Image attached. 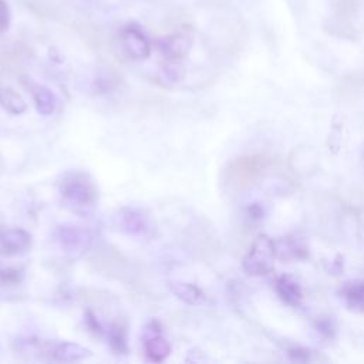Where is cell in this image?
<instances>
[{
    "label": "cell",
    "mask_w": 364,
    "mask_h": 364,
    "mask_svg": "<svg viewBox=\"0 0 364 364\" xmlns=\"http://www.w3.org/2000/svg\"><path fill=\"white\" fill-rule=\"evenodd\" d=\"M269 159L262 155H246L234 159L224 171V188L231 195H239L254 187L265 175Z\"/></svg>",
    "instance_id": "6da1fadb"
},
{
    "label": "cell",
    "mask_w": 364,
    "mask_h": 364,
    "mask_svg": "<svg viewBox=\"0 0 364 364\" xmlns=\"http://www.w3.org/2000/svg\"><path fill=\"white\" fill-rule=\"evenodd\" d=\"M60 193L63 201L76 210L91 208L98 198V191L94 182L87 175L80 172L69 174L64 176Z\"/></svg>",
    "instance_id": "7a4b0ae2"
},
{
    "label": "cell",
    "mask_w": 364,
    "mask_h": 364,
    "mask_svg": "<svg viewBox=\"0 0 364 364\" xmlns=\"http://www.w3.org/2000/svg\"><path fill=\"white\" fill-rule=\"evenodd\" d=\"M276 256L275 242L266 237L261 235L255 239L251 249L244 258V271L251 276H262L272 271Z\"/></svg>",
    "instance_id": "3957f363"
},
{
    "label": "cell",
    "mask_w": 364,
    "mask_h": 364,
    "mask_svg": "<svg viewBox=\"0 0 364 364\" xmlns=\"http://www.w3.org/2000/svg\"><path fill=\"white\" fill-rule=\"evenodd\" d=\"M60 246L70 254H81L89 249L91 244V235L87 229L76 225H63L56 232Z\"/></svg>",
    "instance_id": "277c9868"
},
{
    "label": "cell",
    "mask_w": 364,
    "mask_h": 364,
    "mask_svg": "<svg viewBox=\"0 0 364 364\" xmlns=\"http://www.w3.org/2000/svg\"><path fill=\"white\" fill-rule=\"evenodd\" d=\"M121 40L125 52L135 60H145L151 55V46L145 35L134 26H128L121 33Z\"/></svg>",
    "instance_id": "5b68a950"
},
{
    "label": "cell",
    "mask_w": 364,
    "mask_h": 364,
    "mask_svg": "<svg viewBox=\"0 0 364 364\" xmlns=\"http://www.w3.org/2000/svg\"><path fill=\"white\" fill-rule=\"evenodd\" d=\"M161 53L169 59V60H181L186 56H188L191 46H193V38L188 33H175L171 36L164 38L159 43Z\"/></svg>",
    "instance_id": "8992f818"
},
{
    "label": "cell",
    "mask_w": 364,
    "mask_h": 364,
    "mask_svg": "<svg viewBox=\"0 0 364 364\" xmlns=\"http://www.w3.org/2000/svg\"><path fill=\"white\" fill-rule=\"evenodd\" d=\"M0 246L6 255L23 254L32 246V235L21 228L6 229L0 234Z\"/></svg>",
    "instance_id": "52a82bcc"
},
{
    "label": "cell",
    "mask_w": 364,
    "mask_h": 364,
    "mask_svg": "<svg viewBox=\"0 0 364 364\" xmlns=\"http://www.w3.org/2000/svg\"><path fill=\"white\" fill-rule=\"evenodd\" d=\"M276 292L279 297L292 307H299L303 300V292L297 280L290 275H283L276 280Z\"/></svg>",
    "instance_id": "ba28073f"
},
{
    "label": "cell",
    "mask_w": 364,
    "mask_h": 364,
    "mask_svg": "<svg viewBox=\"0 0 364 364\" xmlns=\"http://www.w3.org/2000/svg\"><path fill=\"white\" fill-rule=\"evenodd\" d=\"M13 350L16 354L33 358V357H43L45 354H50L53 351V347H49V343L46 340H40L36 337H19L13 341Z\"/></svg>",
    "instance_id": "9c48e42d"
},
{
    "label": "cell",
    "mask_w": 364,
    "mask_h": 364,
    "mask_svg": "<svg viewBox=\"0 0 364 364\" xmlns=\"http://www.w3.org/2000/svg\"><path fill=\"white\" fill-rule=\"evenodd\" d=\"M91 356V350L77 344V343H60L53 347L52 358L62 363L80 361Z\"/></svg>",
    "instance_id": "30bf717a"
},
{
    "label": "cell",
    "mask_w": 364,
    "mask_h": 364,
    "mask_svg": "<svg viewBox=\"0 0 364 364\" xmlns=\"http://www.w3.org/2000/svg\"><path fill=\"white\" fill-rule=\"evenodd\" d=\"M169 290L175 297L187 305H198L204 297L200 288L187 282H171Z\"/></svg>",
    "instance_id": "8fae6325"
},
{
    "label": "cell",
    "mask_w": 364,
    "mask_h": 364,
    "mask_svg": "<svg viewBox=\"0 0 364 364\" xmlns=\"http://www.w3.org/2000/svg\"><path fill=\"white\" fill-rule=\"evenodd\" d=\"M33 100L36 104V110L42 115H52L57 107V98L52 90L43 86H38L33 89Z\"/></svg>",
    "instance_id": "7c38bea8"
},
{
    "label": "cell",
    "mask_w": 364,
    "mask_h": 364,
    "mask_svg": "<svg viewBox=\"0 0 364 364\" xmlns=\"http://www.w3.org/2000/svg\"><path fill=\"white\" fill-rule=\"evenodd\" d=\"M348 307L354 312H364V282H348L341 289Z\"/></svg>",
    "instance_id": "4fadbf2b"
},
{
    "label": "cell",
    "mask_w": 364,
    "mask_h": 364,
    "mask_svg": "<svg viewBox=\"0 0 364 364\" xmlns=\"http://www.w3.org/2000/svg\"><path fill=\"white\" fill-rule=\"evenodd\" d=\"M144 348H145L147 357L154 363L164 361L171 353V344L168 343V340L159 336H154L148 339L144 344Z\"/></svg>",
    "instance_id": "5bb4252c"
},
{
    "label": "cell",
    "mask_w": 364,
    "mask_h": 364,
    "mask_svg": "<svg viewBox=\"0 0 364 364\" xmlns=\"http://www.w3.org/2000/svg\"><path fill=\"white\" fill-rule=\"evenodd\" d=\"M0 106L15 115L23 114L28 108L23 97L12 89H0Z\"/></svg>",
    "instance_id": "9a60e30c"
},
{
    "label": "cell",
    "mask_w": 364,
    "mask_h": 364,
    "mask_svg": "<svg viewBox=\"0 0 364 364\" xmlns=\"http://www.w3.org/2000/svg\"><path fill=\"white\" fill-rule=\"evenodd\" d=\"M186 74H187L186 67L182 66L178 60H169L168 63L164 64L161 70V79L164 80V83L169 86L181 83L186 79Z\"/></svg>",
    "instance_id": "2e32d148"
},
{
    "label": "cell",
    "mask_w": 364,
    "mask_h": 364,
    "mask_svg": "<svg viewBox=\"0 0 364 364\" xmlns=\"http://www.w3.org/2000/svg\"><path fill=\"white\" fill-rule=\"evenodd\" d=\"M121 225L130 234H141L145 229V218L134 210H125L121 215Z\"/></svg>",
    "instance_id": "e0dca14e"
},
{
    "label": "cell",
    "mask_w": 364,
    "mask_h": 364,
    "mask_svg": "<svg viewBox=\"0 0 364 364\" xmlns=\"http://www.w3.org/2000/svg\"><path fill=\"white\" fill-rule=\"evenodd\" d=\"M108 339H110V344H111L113 350L117 351V354L127 353V350H128L127 331L121 323L111 324V327L108 330Z\"/></svg>",
    "instance_id": "ac0fdd59"
},
{
    "label": "cell",
    "mask_w": 364,
    "mask_h": 364,
    "mask_svg": "<svg viewBox=\"0 0 364 364\" xmlns=\"http://www.w3.org/2000/svg\"><path fill=\"white\" fill-rule=\"evenodd\" d=\"M11 26V9L6 0H0V35H4Z\"/></svg>",
    "instance_id": "d6986e66"
},
{
    "label": "cell",
    "mask_w": 364,
    "mask_h": 364,
    "mask_svg": "<svg viewBox=\"0 0 364 364\" xmlns=\"http://www.w3.org/2000/svg\"><path fill=\"white\" fill-rule=\"evenodd\" d=\"M289 357L296 361H307L310 358V351L303 347H293L289 350Z\"/></svg>",
    "instance_id": "ffe728a7"
},
{
    "label": "cell",
    "mask_w": 364,
    "mask_h": 364,
    "mask_svg": "<svg viewBox=\"0 0 364 364\" xmlns=\"http://www.w3.org/2000/svg\"><path fill=\"white\" fill-rule=\"evenodd\" d=\"M317 329H319V331H322V333H324V334H327V336H331V334H333V330H334L333 323H331V320H329V319H322V320H319V322H317Z\"/></svg>",
    "instance_id": "44dd1931"
},
{
    "label": "cell",
    "mask_w": 364,
    "mask_h": 364,
    "mask_svg": "<svg viewBox=\"0 0 364 364\" xmlns=\"http://www.w3.org/2000/svg\"><path fill=\"white\" fill-rule=\"evenodd\" d=\"M249 212H251V215H252L254 218H261V217H262V210H261L259 207H256V205H254V207L249 210Z\"/></svg>",
    "instance_id": "7402d4cb"
}]
</instances>
